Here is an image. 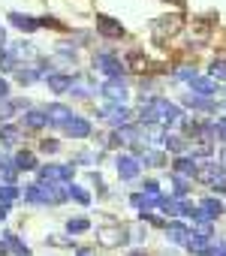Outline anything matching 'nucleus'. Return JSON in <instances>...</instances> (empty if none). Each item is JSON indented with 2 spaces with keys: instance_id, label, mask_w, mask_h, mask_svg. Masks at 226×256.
I'll return each mask as SVG.
<instances>
[{
  "instance_id": "9d476101",
  "label": "nucleus",
  "mask_w": 226,
  "mask_h": 256,
  "mask_svg": "<svg viewBox=\"0 0 226 256\" xmlns=\"http://www.w3.org/2000/svg\"><path fill=\"white\" fill-rule=\"evenodd\" d=\"M64 133H66L70 139H88V136L94 133V126H90V120H88V118L72 114V118L64 124Z\"/></svg>"
},
{
  "instance_id": "72a5a7b5",
  "label": "nucleus",
  "mask_w": 226,
  "mask_h": 256,
  "mask_svg": "<svg viewBox=\"0 0 226 256\" xmlns=\"http://www.w3.org/2000/svg\"><path fill=\"white\" fill-rule=\"evenodd\" d=\"M175 78H181V82H193V78H196V66H190V64L178 66V70H175Z\"/></svg>"
},
{
  "instance_id": "ddd939ff",
  "label": "nucleus",
  "mask_w": 226,
  "mask_h": 256,
  "mask_svg": "<svg viewBox=\"0 0 226 256\" xmlns=\"http://www.w3.org/2000/svg\"><path fill=\"white\" fill-rule=\"evenodd\" d=\"M46 118H48V126H64L70 118H72V108L64 106V102H52L46 108Z\"/></svg>"
},
{
  "instance_id": "39448f33",
  "label": "nucleus",
  "mask_w": 226,
  "mask_h": 256,
  "mask_svg": "<svg viewBox=\"0 0 226 256\" xmlns=\"http://www.w3.org/2000/svg\"><path fill=\"white\" fill-rule=\"evenodd\" d=\"M96 118H102L106 124H112V126H124V124H130L133 120V112L124 106V102H108L106 108H100L96 112Z\"/></svg>"
},
{
  "instance_id": "f3484780",
  "label": "nucleus",
  "mask_w": 226,
  "mask_h": 256,
  "mask_svg": "<svg viewBox=\"0 0 226 256\" xmlns=\"http://www.w3.org/2000/svg\"><path fill=\"white\" fill-rule=\"evenodd\" d=\"M184 106L193 108V112H214V108H217L211 96H202V94H193V90L184 94Z\"/></svg>"
},
{
  "instance_id": "4c0bfd02",
  "label": "nucleus",
  "mask_w": 226,
  "mask_h": 256,
  "mask_svg": "<svg viewBox=\"0 0 226 256\" xmlns=\"http://www.w3.org/2000/svg\"><path fill=\"white\" fill-rule=\"evenodd\" d=\"M40 148H42L46 154H58V148H60V145H58L54 139H42V142H40Z\"/></svg>"
},
{
  "instance_id": "393cba45",
  "label": "nucleus",
  "mask_w": 226,
  "mask_h": 256,
  "mask_svg": "<svg viewBox=\"0 0 226 256\" xmlns=\"http://www.w3.org/2000/svg\"><path fill=\"white\" fill-rule=\"evenodd\" d=\"M190 90H193V94H202V96H211V94L217 90V84H214V78H199V76H196V78L190 82Z\"/></svg>"
},
{
  "instance_id": "37998d69",
  "label": "nucleus",
  "mask_w": 226,
  "mask_h": 256,
  "mask_svg": "<svg viewBox=\"0 0 226 256\" xmlns=\"http://www.w3.org/2000/svg\"><path fill=\"white\" fill-rule=\"evenodd\" d=\"M220 163H223V169H226V145H223V151H220Z\"/></svg>"
},
{
  "instance_id": "79ce46f5",
  "label": "nucleus",
  "mask_w": 226,
  "mask_h": 256,
  "mask_svg": "<svg viewBox=\"0 0 226 256\" xmlns=\"http://www.w3.org/2000/svg\"><path fill=\"white\" fill-rule=\"evenodd\" d=\"M0 256H10V247H6V241H0Z\"/></svg>"
},
{
  "instance_id": "a211bd4d",
  "label": "nucleus",
  "mask_w": 226,
  "mask_h": 256,
  "mask_svg": "<svg viewBox=\"0 0 226 256\" xmlns=\"http://www.w3.org/2000/svg\"><path fill=\"white\" fill-rule=\"evenodd\" d=\"M139 163H145L151 169H163L166 166V154L163 151H154V148H142L139 151Z\"/></svg>"
},
{
  "instance_id": "6ab92c4d",
  "label": "nucleus",
  "mask_w": 226,
  "mask_h": 256,
  "mask_svg": "<svg viewBox=\"0 0 226 256\" xmlns=\"http://www.w3.org/2000/svg\"><path fill=\"white\" fill-rule=\"evenodd\" d=\"M46 84H48V90H54V94H70L72 76H60V72H52V76H46Z\"/></svg>"
},
{
  "instance_id": "9b49d317",
  "label": "nucleus",
  "mask_w": 226,
  "mask_h": 256,
  "mask_svg": "<svg viewBox=\"0 0 226 256\" xmlns=\"http://www.w3.org/2000/svg\"><path fill=\"white\" fill-rule=\"evenodd\" d=\"M196 169H199V163L193 160V157H187V154H178L175 160H172V175H181V178H196Z\"/></svg>"
},
{
  "instance_id": "423d86ee",
  "label": "nucleus",
  "mask_w": 226,
  "mask_h": 256,
  "mask_svg": "<svg viewBox=\"0 0 226 256\" xmlns=\"http://www.w3.org/2000/svg\"><path fill=\"white\" fill-rule=\"evenodd\" d=\"M100 94H102L108 102H127V96H130V88H127V82L118 76V78H108V82L100 88Z\"/></svg>"
},
{
  "instance_id": "4468645a",
  "label": "nucleus",
  "mask_w": 226,
  "mask_h": 256,
  "mask_svg": "<svg viewBox=\"0 0 226 256\" xmlns=\"http://www.w3.org/2000/svg\"><path fill=\"white\" fill-rule=\"evenodd\" d=\"M22 126H24V130H42V126H48L46 108H28L22 114Z\"/></svg>"
},
{
  "instance_id": "f704fd0d",
  "label": "nucleus",
  "mask_w": 226,
  "mask_h": 256,
  "mask_svg": "<svg viewBox=\"0 0 226 256\" xmlns=\"http://www.w3.org/2000/svg\"><path fill=\"white\" fill-rule=\"evenodd\" d=\"M142 193H148V196H163V193H160V184H157L154 178L142 181Z\"/></svg>"
},
{
  "instance_id": "bb28decb",
  "label": "nucleus",
  "mask_w": 226,
  "mask_h": 256,
  "mask_svg": "<svg viewBox=\"0 0 226 256\" xmlns=\"http://www.w3.org/2000/svg\"><path fill=\"white\" fill-rule=\"evenodd\" d=\"M88 229H90V220H88V217H70V220H66V235H70V238H72V235H84Z\"/></svg>"
},
{
  "instance_id": "e433bc0d",
  "label": "nucleus",
  "mask_w": 226,
  "mask_h": 256,
  "mask_svg": "<svg viewBox=\"0 0 226 256\" xmlns=\"http://www.w3.org/2000/svg\"><path fill=\"white\" fill-rule=\"evenodd\" d=\"M46 244H54V247H72V238H60V235H48Z\"/></svg>"
},
{
  "instance_id": "6e6552de",
  "label": "nucleus",
  "mask_w": 226,
  "mask_h": 256,
  "mask_svg": "<svg viewBox=\"0 0 226 256\" xmlns=\"http://www.w3.org/2000/svg\"><path fill=\"white\" fill-rule=\"evenodd\" d=\"M94 66H96L102 76H108V78H118V76L124 72V64H121L115 54H108V52L96 54V58H94Z\"/></svg>"
},
{
  "instance_id": "7ed1b4c3",
  "label": "nucleus",
  "mask_w": 226,
  "mask_h": 256,
  "mask_svg": "<svg viewBox=\"0 0 226 256\" xmlns=\"http://www.w3.org/2000/svg\"><path fill=\"white\" fill-rule=\"evenodd\" d=\"M36 175L46 184H70L76 178V166L72 163H48V166H36Z\"/></svg>"
},
{
  "instance_id": "2eb2a0df",
  "label": "nucleus",
  "mask_w": 226,
  "mask_h": 256,
  "mask_svg": "<svg viewBox=\"0 0 226 256\" xmlns=\"http://www.w3.org/2000/svg\"><path fill=\"white\" fill-rule=\"evenodd\" d=\"M163 229H166V238H169L172 244H184V241H187V235H190L187 223H181V220H175V217H172V220H166V226H163Z\"/></svg>"
},
{
  "instance_id": "c85d7f7f",
  "label": "nucleus",
  "mask_w": 226,
  "mask_h": 256,
  "mask_svg": "<svg viewBox=\"0 0 226 256\" xmlns=\"http://www.w3.org/2000/svg\"><path fill=\"white\" fill-rule=\"evenodd\" d=\"M127 66H130L133 72H145V70H148V58H145L142 52H130V54H127Z\"/></svg>"
},
{
  "instance_id": "2f4dec72",
  "label": "nucleus",
  "mask_w": 226,
  "mask_h": 256,
  "mask_svg": "<svg viewBox=\"0 0 226 256\" xmlns=\"http://www.w3.org/2000/svg\"><path fill=\"white\" fill-rule=\"evenodd\" d=\"M16 78H18L22 84H34L36 78H42V72H40V70H16Z\"/></svg>"
},
{
  "instance_id": "a19ab883",
  "label": "nucleus",
  "mask_w": 226,
  "mask_h": 256,
  "mask_svg": "<svg viewBox=\"0 0 226 256\" xmlns=\"http://www.w3.org/2000/svg\"><path fill=\"white\" fill-rule=\"evenodd\" d=\"M10 217V202H0V220Z\"/></svg>"
},
{
  "instance_id": "cd10ccee",
  "label": "nucleus",
  "mask_w": 226,
  "mask_h": 256,
  "mask_svg": "<svg viewBox=\"0 0 226 256\" xmlns=\"http://www.w3.org/2000/svg\"><path fill=\"white\" fill-rule=\"evenodd\" d=\"M10 22H12L18 30H28V34L40 28V22H36V18H30V16H22V12H12V16H10Z\"/></svg>"
},
{
  "instance_id": "4be33fe9",
  "label": "nucleus",
  "mask_w": 226,
  "mask_h": 256,
  "mask_svg": "<svg viewBox=\"0 0 226 256\" xmlns=\"http://www.w3.org/2000/svg\"><path fill=\"white\" fill-rule=\"evenodd\" d=\"M22 142V130L16 124H4L0 126V145H18Z\"/></svg>"
},
{
  "instance_id": "412c9836",
  "label": "nucleus",
  "mask_w": 226,
  "mask_h": 256,
  "mask_svg": "<svg viewBox=\"0 0 226 256\" xmlns=\"http://www.w3.org/2000/svg\"><path fill=\"white\" fill-rule=\"evenodd\" d=\"M199 208H202V211H205V214H208L211 220H217V217H220V214L226 211V205H223V202H220L217 196H205V199L199 202Z\"/></svg>"
},
{
  "instance_id": "1a4fd4ad",
  "label": "nucleus",
  "mask_w": 226,
  "mask_h": 256,
  "mask_svg": "<svg viewBox=\"0 0 226 256\" xmlns=\"http://www.w3.org/2000/svg\"><path fill=\"white\" fill-rule=\"evenodd\" d=\"M115 169H118L121 181H136V178H139V172H142V163H139V157L121 154V157L115 160Z\"/></svg>"
},
{
  "instance_id": "ea45409f",
  "label": "nucleus",
  "mask_w": 226,
  "mask_h": 256,
  "mask_svg": "<svg viewBox=\"0 0 226 256\" xmlns=\"http://www.w3.org/2000/svg\"><path fill=\"white\" fill-rule=\"evenodd\" d=\"M4 100H10V84L0 78V102H4Z\"/></svg>"
},
{
  "instance_id": "20e7f679",
  "label": "nucleus",
  "mask_w": 226,
  "mask_h": 256,
  "mask_svg": "<svg viewBox=\"0 0 226 256\" xmlns=\"http://www.w3.org/2000/svg\"><path fill=\"white\" fill-rule=\"evenodd\" d=\"M148 102H151V108H154V114H157V120H160L163 126H172V124H178V120L184 118L181 108H178L175 102H169L166 96H151Z\"/></svg>"
},
{
  "instance_id": "f03ea898",
  "label": "nucleus",
  "mask_w": 226,
  "mask_h": 256,
  "mask_svg": "<svg viewBox=\"0 0 226 256\" xmlns=\"http://www.w3.org/2000/svg\"><path fill=\"white\" fill-rule=\"evenodd\" d=\"M96 241H100V247H108V250L121 247L130 241V229L121 223H102V226H96Z\"/></svg>"
},
{
  "instance_id": "f257e3e1",
  "label": "nucleus",
  "mask_w": 226,
  "mask_h": 256,
  "mask_svg": "<svg viewBox=\"0 0 226 256\" xmlns=\"http://www.w3.org/2000/svg\"><path fill=\"white\" fill-rule=\"evenodd\" d=\"M181 28H184L181 12H166V16H160V18L151 22V36H154L157 42H166V40H172L175 34H181Z\"/></svg>"
},
{
  "instance_id": "7c9ffc66",
  "label": "nucleus",
  "mask_w": 226,
  "mask_h": 256,
  "mask_svg": "<svg viewBox=\"0 0 226 256\" xmlns=\"http://www.w3.org/2000/svg\"><path fill=\"white\" fill-rule=\"evenodd\" d=\"M70 199H76L78 205H90V193H88L84 187H78V184H72V181H70Z\"/></svg>"
},
{
  "instance_id": "58836bf2",
  "label": "nucleus",
  "mask_w": 226,
  "mask_h": 256,
  "mask_svg": "<svg viewBox=\"0 0 226 256\" xmlns=\"http://www.w3.org/2000/svg\"><path fill=\"white\" fill-rule=\"evenodd\" d=\"M208 256H226V241H217V244H211V253Z\"/></svg>"
},
{
  "instance_id": "5701e85b",
  "label": "nucleus",
  "mask_w": 226,
  "mask_h": 256,
  "mask_svg": "<svg viewBox=\"0 0 226 256\" xmlns=\"http://www.w3.org/2000/svg\"><path fill=\"white\" fill-rule=\"evenodd\" d=\"M10 54H12L16 64H18V60H30V58H36V48H34L30 42H12V46H10Z\"/></svg>"
},
{
  "instance_id": "f8f14e48",
  "label": "nucleus",
  "mask_w": 226,
  "mask_h": 256,
  "mask_svg": "<svg viewBox=\"0 0 226 256\" xmlns=\"http://www.w3.org/2000/svg\"><path fill=\"white\" fill-rule=\"evenodd\" d=\"M96 30H100L106 40H121V36H124V28H121V22L108 18V16H96Z\"/></svg>"
},
{
  "instance_id": "c03bdc74",
  "label": "nucleus",
  "mask_w": 226,
  "mask_h": 256,
  "mask_svg": "<svg viewBox=\"0 0 226 256\" xmlns=\"http://www.w3.org/2000/svg\"><path fill=\"white\" fill-rule=\"evenodd\" d=\"M0 42H6V30L4 28H0Z\"/></svg>"
},
{
  "instance_id": "0eeeda50",
  "label": "nucleus",
  "mask_w": 226,
  "mask_h": 256,
  "mask_svg": "<svg viewBox=\"0 0 226 256\" xmlns=\"http://www.w3.org/2000/svg\"><path fill=\"white\" fill-rule=\"evenodd\" d=\"M226 178V169H223V163H217V160H205V163H199V169H196V181H202V184H214V181H223Z\"/></svg>"
},
{
  "instance_id": "c9c22d12",
  "label": "nucleus",
  "mask_w": 226,
  "mask_h": 256,
  "mask_svg": "<svg viewBox=\"0 0 226 256\" xmlns=\"http://www.w3.org/2000/svg\"><path fill=\"white\" fill-rule=\"evenodd\" d=\"M211 78H226V60H214L211 64Z\"/></svg>"
},
{
  "instance_id": "473e14b6",
  "label": "nucleus",
  "mask_w": 226,
  "mask_h": 256,
  "mask_svg": "<svg viewBox=\"0 0 226 256\" xmlns=\"http://www.w3.org/2000/svg\"><path fill=\"white\" fill-rule=\"evenodd\" d=\"M22 193H18V187L16 184H0V202H16Z\"/></svg>"
},
{
  "instance_id": "aec40b11",
  "label": "nucleus",
  "mask_w": 226,
  "mask_h": 256,
  "mask_svg": "<svg viewBox=\"0 0 226 256\" xmlns=\"http://www.w3.org/2000/svg\"><path fill=\"white\" fill-rule=\"evenodd\" d=\"M4 241H6V247H10L12 256H30V247H28L16 232H4Z\"/></svg>"
},
{
  "instance_id": "b1692460",
  "label": "nucleus",
  "mask_w": 226,
  "mask_h": 256,
  "mask_svg": "<svg viewBox=\"0 0 226 256\" xmlns=\"http://www.w3.org/2000/svg\"><path fill=\"white\" fill-rule=\"evenodd\" d=\"M166 151L172 154H187V136H178V133H166V142H163Z\"/></svg>"
},
{
  "instance_id": "a878e982",
  "label": "nucleus",
  "mask_w": 226,
  "mask_h": 256,
  "mask_svg": "<svg viewBox=\"0 0 226 256\" xmlns=\"http://www.w3.org/2000/svg\"><path fill=\"white\" fill-rule=\"evenodd\" d=\"M12 163H16V166H18V172H34V169H36V166H40V163H36V157H34V154H30V151H18V154H16V160H12Z\"/></svg>"
},
{
  "instance_id": "a18cd8bd",
  "label": "nucleus",
  "mask_w": 226,
  "mask_h": 256,
  "mask_svg": "<svg viewBox=\"0 0 226 256\" xmlns=\"http://www.w3.org/2000/svg\"><path fill=\"white\" fill-rule=\"evenodd\" d=\"M130 256H148V253H142V250H133V253H130Z\"/></svg>"
},
{
  "instance_id": "c756f323",
  "label": "nucleus",
  "mask_w": 226,
  "mask_h": 256,
  "mask_svg": "<svg viewBox=\"0 0 226 256\" xmlns=\"http://www.w3.org/2000/svg\"><path fill=\"white\" fill-rule=\"evenodd\" d=\"M187 193H190V178L172 175V196H175V199H184Z\"/></svg>"
},
{
  "instance_id": "dca6fc26",
  "label": "nucleus",
  "mask_w": 226,
  "mask_h": 256,
  "mask_svg": "<svg viewBox=\"0 0 226 256\" xmlns=\"http://www.w3.org/2000/svg\"><path fill=\"white\" fill-rule=\"evenodd\" d=\"M208 36H211V22L208 18H196L193 28H190V42L193 46H205Z\"/></svg>"
}]
</instances>
